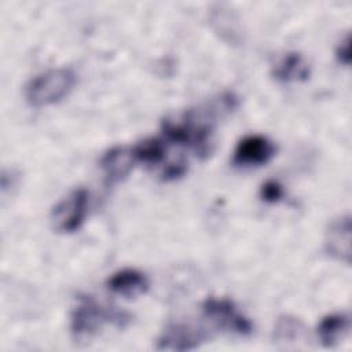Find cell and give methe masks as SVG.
<instances>
[{
  "label": "cell",
  "mask_w": 352,
  "mask_h": 352,
  "mask_svg": "<svg viewBox=\"0 0 352 352\" xmlns=\"http://www.w3.org/2000/svg\"><path fill=\"white\" fill-rule=\"evenodd\" d=\"M76 73L69 67L50 69L37 74L25 87V98L32 106H48L62 100L74 87Z\"/></svg>",
  "instance_id": "cell-1"
},
{
  "label": "cell",
  "mask_w": 352,
  "mask_h": 352,
  "mask_svg": "<svg viewBox=\"0 0 352 352\" xmlns=\"http://www.w3.org/2000/svg\"><path fill=\"white\" fill-rule=\"evenodd\" d=\"M122 315L100 307L91 297H80L77 307L70 315V331L77 340H85L98 333L104 322L121 320Z\"/></svg>",
  "instance_id": "cell-2"
},
{
  "label": "cell",
  "mask_w": 352,
  "mask_h": 352,
  "mask_svg": "<svg viewBox=\"0 0 352 352\" xmlns=\"http://www.w3.org/2000/svg\"><path fill=\"white\" fill-rule=\"evenodd\" d=\"M202 312L213 326L223 331L249 336L253 330L252 322L243 316L228 298L209 297L202 302Z\"/></svg>",
  "instance_id": "cell-3"
},
{
  "label": "cell",
  "mask_w": 352,
  "mask_h": 352,
  "mask_svg": "<svg viewBox=\"0 0 352 352\" xmlns=\"http://www.w3.org/2000/svg\"><path fill=\"white\" fill-rule=\"evenodd\" d=\"M88 209V191L82 187L70 191L51 210V224L58 232H73L84 223Z\"/></svg>",
  "instance_id": "cell-4"
},
{
  "label": "cell",
  "mask_w": 352,
  "mask_h": 352,
  "mask_svg": "<svg viewBox=\"0 0 352 352\" xmlns=\"http://www.w3.org/2000/svg\"><path fill=\"white\" fill-rule=\"evenodd\" d=\"M275 154V144L261 135H249L235 147L232 162L239 166H260Z\"/></svg>",
  "instance_id": "cell-5"
},
{
  "label": "cell",
  "mask_w": 352,
  "mask_h": 352,
  "mask_svg": "<svg viewBox=\"0 0 352 352\" xmlns=\"http://www.w3.org/2000/svg\"><path fill=\"white\" fill-rule=\"evenodd\" d=\"M206 338L201 329L187 323H170L157 341L160 351H190L201 345Z\"/></svg>",
  "instance_id": "cell-6"
},
{
  "label": "cell",
  "mask_w": 352,
  "mask_h": 352,
  "mask_svg": "<svg viewBox=\"0 0 352 352\" xmlns=\"http://www.w3.org/2000/svg\"><path fill=\"white\" fill-rule=\"evenodd\" d=\"M326 252L338 261L351 263V217L349 214L333 220L324 236Z\"/></svg>",
  "instance_id": "cell-7"
},
{
  "label": "cell",
  "mask_w": 352,
  "mask_h": 352,
  "mask_svg": "<svg viewBox=\"0 0 352 352\" xmlns=\"http://www.w3.org/2000/svg\"><path fill=\"white\" fill-rule=\"evenodd\" d=\"M135 161L132 148L117 146L103 154L100 168L109 183H117L129 175Z\"/></svg>",
  "instance_id": "cell-8"
},
{
  "label": "cell",
  "mask_w": 352,
  "mask_h": 352,
  "mask_svg": "<svg viewBox=\"0 0 352 352\" xmlns=\"http://www.w3.org/2000/svg\"><path fill=\"white\" fill-rule=\"evenodd\" d=\"M107 287L122 297L133 298L138 297L148 289V279L147 276L133 268H124L114 272L107 279Z\"/></svg>",
  "instance_id": "cell-9"
},
{
  "label": "cell",
  "mask_w": 352,
  "mask_h": 352,
  "mask_svg": "<svg viewBox=\"0 0 352 352\" xmlns=\"http://www.w3.org/2000/svg\"><path fill=\"white\" fill-rule=\"evenodd\" d=\"M272 77L282 82L305 81L309 78V65L300 52H286L272 67Z\"/></svg>",
  "instance_id": "cell-10"
},
{
  "label": "cell",
  "mask_w": 352,
  "mask_h": 352,
  "mask_svg": "<svg viewBox=\"0 0 352 352\" xmlns=\"http://www.w3.org/2000/svg\"><path fill=\"white\" fill-rule=\"evenodd\" d=\"M210 23L213 29L228 43L239 44L242 41V29L236 14L226 4H216L210 10Z\"/></svg>",
  "instance_id": "cell-11"
},
{
  "label": "cell",
  "mask_w": 352,
  "mask_h": 352,
  "mask_svg": "<svg viewBox=\"0 0 352 352\" xmlns=\"http://www.w3.org/2000/svg\"><path fill=\"white\" fill-rule=\"evenodd\" d=\"M351 326L349 316L346 314H330L326 315L318 326V337L323 346L330 348L337 345L348 333Z\"/></svg>",
  "instance_id": "cell-12"
},
{
  "label": "cell",
  "mask_w": 352,
  "mask_h": 352,
  "mask_svg": "<svg viewBox=\"0 0 352 352\" xmlns=\"http://www.w3.org/2000/svg\"><path fill=\"white\" fill-rule=\"evenodd\" d=\"M305 336V326L304 323L292 315H282L278 318L274 326V341L276 342H294L300 341Z\"/></svg>",
  "instance_id": "cell-13"
},
{
  "label": "cell",
  "mask_w": 352,
  "mask_h": 352,
  "mask_svg": "<svg viewBox=\"0 0 352 352\" xmlns=\"http://www.w3.org/2000/svg\"><path fill=\"white\" fill-rule=\"evenodd\" d=\"M136 161L144 164H157L165 157V143L161 139H144L132 148Z\"/></svg>",
  "instance_id": "cell-14"
},
{
  "label": "cell",
  "mask_w": 352,
  "mask_h": 352,
  "mask_svg": "<svg viewBox=\"0 0 352 352\" xmlns=\"http://www.w3.org/2000/svg\"><path fill=\"white\" fill-rule=\"evenodd\" d=\"M260 195L265 202L274 204V202H278L283 197V188L278 182L268 180L261 186Z\"/></svg>",
  "instance_id": "cell-15"
},
{
  "label": "cell",
  "mask_w": 352,
  "mask_h": 352,
  "mask_svg": "<svg viewBox=\"0 0 352 352\" xmlns=\"http://www.w3.org/2000/svg\"><path fill=\"white\" fill-rule=\"evenodd\" d=\"M336 56L338 59L340 63L348 66L351 63V47H349V34H345L344 40H341V43L337 47L336 51Z\"/></svg>",
  "instance_id": "cell-16"
},
{
  "label": "cell",
  "mask_w": 352,
  "mask_h": 352,
  "mask_svg": "<svg viewBox=\"0 0 352 352\" xmlns=\"http://www.w3.org/2000/svg\"><path fill=\"white\" fill-rule=\"evenodd\" d=\"M184 170H186V162H184L183 160H179V161H176V162L169 164V165L164 169L162 177L166 179V180H168V179H176V177L182 176V175L184 173Z\"/></svg>",
  "instance_id": "cell-17"
}]
</instances>
